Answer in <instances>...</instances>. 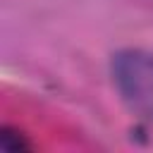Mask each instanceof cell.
I'll use <instances>...</instances> for the list:
<instances>
[{
    "instance_id": "2",
    "label": "cell",
    "mask_w": 153,
    "mask_h": 153,
    "mask_svg": "<svg viewBox=\"0 0 153 153\" xmlns=\"http://www.w3.org/2000/svg\"><path fill=\"white\" fill-rule=\"evenodd\" d=\"M31 148H33V143L17 127L5 124L0 129V151L2 153H24V151H31Z\"/></svg>"
},
{
    "instance_id": "1",
    "label": "cell",
    "mask_w": 153,
    "mask_h": 153,
    "mask_svg": "<svg viewBox=\"0 0 153 153\" xmlns=\"http://www.w3.org/2000/svg\"><path fill=\"white\" fill-rule=\"evenodd\" d=\"M110 74L122 103L153 124V53L122 48L110 60Z\"/></svg>"
}]
</instances>
